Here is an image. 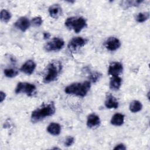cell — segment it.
Here are the masks:
<instances>
[{
    "mask_svg": "<svg viewBox=\"0 0 150 150\" xmlns=\"http://www.w3.org/2000/svg\"><path fill=\"white\" fill-rule=\"evenodd\" d=\"M55 112V106L53 102L44 104L40 107L34 110L31 114V121L38 122L46 117L51 116Z\"/></svg>",
    "mask_w": 150,
    "mask_h": 150,
    "instance_id": "obj_1",
    "label": "cell"
},
{
    "mask_svg": "<svg viewBox=\"0 0 150 150\" xmlns=\"http://www.w3.org/2000/svg\"><path fill=\"white\" fill-rule=\"evenodd\" d=\"M91 83L86 81L83 83H72L65 88L64 91L69 94H73L77 96H85L90 90Z\"/></svg>",
    "mask_w": 150,
    "mask_h": 150,
    "instance_id": "obj_2",
    "label": "cell"
},
{
    "mask_svg": "<svg viewBox=\"0 0 150 150\" xmlns=\"http://www.w3.org/2000/svg\"><path fill=\"white\" fill-rule=\"evenodd\" d=\"M64 24L68 29H73L77 33L87 26L86 20L82 16H72L67 18Z\"/></svg>",
    "mask_w": 150,
    "mask_h": 150,
    "instance_id": "obj_3",
    "label": "cell"
},
{
    "mask_svg": "<svg viewBox=\"0 0 150 150\" xmlns=\"http://www.w3.org/2000/svg\"><path fill=\"white\" fill-rule=\"evenodd\" d=\"M61 70V65L59 63L52 62L47 66L46 73L43 78V82L49 83L54 81Z\"/></svg>",
    "mask_w": 150,
    "mask_h": 150,
    "instance_id": "obj_4",
    "label": "cell"
},
{
    "mask_svg": "<svg viewBox=\"0 0 150 150\" xmlns=\"http://www.w3.org/2000/svg\"><path fill=\"white\" fill-rule=\"evenodd\" d=\"M36 91V86L31 83L20 82L17 84L15 88V93H26L28 96H32Z\"/></svg>",
    "mask_w": 150,
    "mask_h": 150,
    "instance_id": "obj_5",
    "label": "cell"
},
{
    "mask_svg": "<svg viewBox=\"0 0 150 150\" xmlns=\"http://www.w3.org/2000/svg\"><path fill=\"white\" fill-rule=\"evenodd\" d=\"M64 45V42L62 39L59 38H54L45 45L44 48L45 50L47 52L57 51L62 49Z\"/></svg>",
    "mask_w": 150,
    "mask_h": 150,
    "instance_id": "obj_6",
    "label": "cell"
},
{
    "mask_svg": "<svg viewBox=\"0 0 150 150\" xmlns=\"http://www.w3.org/2000/svg\"><path fill=\"white\" fill-rule=\"evenodd\" d=\"M87 40L81 37L73 38L68 44V48L71 52H75L79 49L84 46L87 43Z\"/></svg>",
    "mask_w": 150,
    "mask_h": 150,
    "instance_id": "obj_7",
    "label": "cell"
},
{
    "mask_svg": "<svg viewBox=\"0 0 150 150\" xmlns=\"http://www.w3.org/2000/svg\"><path fill=\"white\" fill-rule=\"evenodd\" d=\"M123 70L122 64L118 62H114L110 64L108 73V74L114 76H118Z\"/></svg>",
    "mask_w": 150,
    "mask_h": 150,
    "instance_id": "obj_8",
    "label": "cell"
},
{
    "mask_svg": "<svg viewBox=\"0 0 150 150\" xmlns=\"http://www.w3.org/2000/svg\"><path fill=\"white\" fill-rule=\"evenodd\" d=\"M104 45L105 47L110 51H114L117 50L121 46L120 40L115 37H109L105 42Z\"/></svg>",
    "mask_w": 150,
    "mask_h": 150,
    "instance_id": "obj_9",
    "label": "cell"
},
{
    "mask_svg": "<svg viewBox=\"0 0 150 150\" xmlns=\"http://www.w3.org/2000/svg\"><path fill=\"white\" fill-rule=\"evenodd\" d=\"M15 26L18 29L21 30L22 32H25L28 29H29L30 22L29 20L26 17L19 18L15 23Z\"/></svg>",
    "mask_w": 150,
    "mask_h": 150,
    "instance_id": "obj_10",
    "label": "cell"
},
{
    "mask_svg": "<svg viewBox=\"0 0 150 150\" xmlns=\"http://www.w3.org/2000/svg\"><path fill=\"white\" fill-rule=\"evenodd\" d=\"M35 68L36 63L32 60H28L22 66L20 70L24 73L30 75L33 72Z\"/></svg>",
    "mask_w": 150,
    "mask_h": 150,
    "instance_id": "obj_11",
    "label": "cell"
},
{
    "mask_svg": "<svg viewBox=\"0 0 150 150\" xmlns=\"http://www.w3.org/2000/svg\"><path fill=\"white\" fill-rule=\"evenodd\" d=\"M50 16L54 19H57L62 15V9L59 4H53L49 8Z\"/></svg>",
    "mask_w": 150,
    "mask_h": 150,
    "instance_id": "obj_12",
    "label": "cell"
},
{
    "mask_svg": "<svg viewBox=\"0 0 150 150\" xmlns=\"http://www.w3.org/2000/svg\"><path fill=\"white\" fill-rule=\"evenodd\" d=\"M100 124V117L96 114H90L87 117V125L90 128H93L98 126Z\"/></svg>",
    "mask_w": 150,
    "mask_h": 150,
    "instance_id": "obj_13",
    "label": "cell"
},
{
    "mask_svg": "<svg viewBox=\"0 0 150 150\" xmlns=\"http://www.w3.org/2000/svg\"><path fill=\"white\" fill-rule=\"evenodd\" d=\"M105 105L108 108H117L118 107V103L116 98L110 93L107 95L105 101Z\"/></svg>",
    "mask_w": 150,
    "mask_h": 150,
    "instance_id": "obj_14",
    "label": "cell"
},
{
    "mask_svg": "<svg viewBox=\"0 0 150 150\" xmlns=\"http://www.w3.org/2000/svg\"><path fill=\"white\" fill-rule=\"evenodd\" d=\"M47 131L51 135H58L60 133L61 127L57 123L52 122L47 126Z\"/></svg>",
    "mask_w": 150,
    "mask_h": 150,
    "instance_id": "obj_15",
    "label": "cell"
},
{
    "mask_svg": "<svg viewBox=\"0 0 150 150\" xmlns=\"http://www.w3.org/2000/svg\"><path fill=\"white\" fill-rule=\"evenodd\" d=\"M124 121V115L120 113L115 114L111 118V124L115 126H121Z\"/></svg>",
    "mask_w": 150,
    "mask_h": 150,
    "instance_id": "obj_16",
    "label": "cell"
},
{
    "mask_svg": "<svg viewBox=\"0 0 150 150\" xmlns=\"http://www.w3.org/2000/svg\"><path fill=\"white\" fill-rule=\"evenodd\" d=\"M122 80L119 76H114L110 81V88L113 90H118L121 86Z\"/></svg>",
    "mask_w": 150,
    "mask_h": 150,
    "instance_id": "obj_17",
    "label": "cell"
},
{
    "mask_svg": "<svg viewBox=\"0 0 150 150\" xmlns=\"http://www.w3.org/2000/svg\"><path fill=\"white\" fill-rule=\"evenodd\" d=\"M142 2H143V1H141V0L123 1L121 2L120 5L123 9H128V8H130L132 6H137L139 5V4H141Z\"/></svg>",
    "mask_w": 150,
    "mask_h": 150,
    "instance_id": "obj_18",
    "label": "cell"
},
{
    "mask_svg": "<svg viewBox=\"0 0 150 150\" xmlns=\"http://www.w3.org/2000/svg\"><path fill=\"white\" fill-rule=\"evenodd\" d=\"M129 108V110L132 112H137L141 110L142 108V105L140 101L138 100H134L131 102Z\"/></svg>",
    "mask_w": 150,
    "mask_h": 150,
    "instance_id": "obj_19",
    "label": "cell"
},
{
    "mask_svg": "<svg viewBox=\"0 0 150 150\" xmlns=\"http://www.w3.org/2000/svg\"><path fill=\"white\" fill-rule=\"evenodd\" d=\"M11 18V13L6 10L2 9L0 13V19L1 21L4 22H8Z\"/></svg>",
    "mask_w": 150,
    "mask_h": 150,
    "instance_id": "obj_20",
    "label": "cell"
},
{
    "mask_svg": "<svg viewBox=\"0 0 150 150\" xmlns=\"http://www.w3.org/2000/svg\"><path fill=\"white\" fill-rule=\"evenodd\" d=\"M149 18V13L148 12H140L136 16V21L139 23H142L146 20H148Z\"/></svg>",
    "mask_w": 150,
    "mask_h": 150,
    "instance_id": "obj_21",
    "label": "cell"
},
{
    "mask_svg": "<svg viewBox=\"0 0 150 150\" xmlns=\"http://www.w3.org/2000/svg\"><path fill=\"white\" fill-rule=\"evenodd\" d=\"M4 74L6 77L12 78L16 76L18 74V71L13 69H6L4 71Z\"/></svg>",
    "mask_w": 150,
    "mask_h": 150,
    "instance_id": "obj_22",
    "label": "cell"
},
{
    "mask_svg": "<svg viewBox=\"0 0 150 150\" xmlns=\"http://www.w3.org/2000/svg\"><path fill=\"white\" fill-rule=\"evenodd\" d=\"M43 21L40 16H36L32 19V23L35 26H40L42 24Z\"/></svg>",
    "mask_w": 150,
    "mask_h": 150,
    "instance_id": "obj_23",
    "label": "cell"
},
{
    "mask_svg": "<svg viewBox=\"0 0 150 150\" xmlns=\"http://www.w3.org/2000/svg\"><path fill=\"white\" fill-rule=\"evenodd\" d=\"M100 76H101V75H100L98 73H97V72H94V73H91V74H90V80H91L92 82L95 83V82H96V81L99 79Z\"/></svg>",
    "mask_w": 150,
    "mask_h": 150,
    "instance_id": "obj_24",
    "label": "cell"
},
{
    "mask_svg": "<svg viewBox=\"0 0 150 150\" xmlns=\"http://www.w3.org/2000/svg\"><path fill=\"white\" fill-rule=\"evenodd\" d=\"M74 138L70 136L66 138L64 144L66 146H70L74 143Z\"/></svg>",
    "mask_w": 150,
    "mask_h": 150,
    "instance_id": "obj_25",
    "label": "cell"
},
{
    "mask_svg": "<svg viewBox=\"0 0 150 150\" xmlns=\"http://www.w3.org/2000/svg\"><path fill=\"white\" fill-rule=\"evenodd\" d=\"M127 149L126 146H125L124 144H120L117 145L114 148V150H125Z\"/></svg>",
    "mask_w": 150,
    "mask_h": 150,
    "instance_id": "obj_26",
    "label": "cell"
},
{
    "mask_svg": "<svg viewBox=\"0 0 150 150\" xmlns=\"http://www.w3.org/2000/svg\"><path fill=\"white\" fill-rule=\"evenodd\" d=\"M6 97V94L5 93H4L3 91H1L0 92V102L2 103L5 98Z\"/></svg>",
    "mask_w": 150,
    "mask_h": 150,
    "instance_id": "obj_27",
    "label": "cell"
},
{
    "mask_svg": "<svg viewBox=\"0 0 150 150\" xmlns=\"http://www.w3.org/2000/svg\"><path fill=\"white\" fill-rule=\"evenodd\" d=\"M50 36V34L49 32H45L43 33V38L45 39H49Z\"/></svg>",
    "mask_w": 150,
    "mask_h": 150,
    "instance_id": "obj_28",
    "label": "cell"
}]
</instances>
